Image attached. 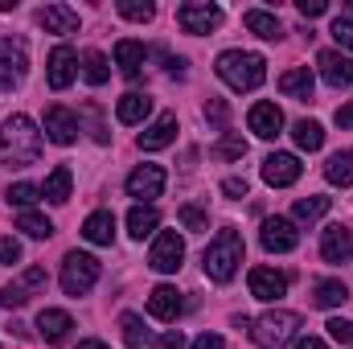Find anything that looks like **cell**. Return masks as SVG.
Listing matches in <instances>:
<instances>
[{"instance_id": "cell-1", "label": "cell", "mask_w": 353, "mask_h": 349, "mask_svg": "<svg viewBox=\"0 0 353 349\" xmlns=\"http://www.w3.org/2000/svg\"><path fill=\"white\" fill-rule=\"evenodd\" d=\"M41 157V132L29 115H8L0 128V165L4 169H29Z\"/></svg>"}, {"instance_id": "cell-2", "label": "cell", "mask_w": 353, "mask_h": 349, "mask_svg": "<svg viewBox=\"0 0 353 349\" xmlns=\"http://www.w3.org/2000/svg\"><path fill=\"white\" fill-rule=\"evenodd\" d=\"M239 263H243V235H239L234 226H226V230H218V239L205 247L201 267H205V275H210L214 283H230L234 271H239Z\"/></svg>"}, {"instance_id": "cell-3", "label": "cell", "mask_w": 353, "mask_h": 349, "mask_svg": "<svg viewBox=\"0 0 353 349\" xmlns=\"http://www.w3.org/2000/svg\"><path fill=\"white\" fill-rule=\"evenodd\" d=\"M218 79H222L226 87H234V90L263 87L267 58L263 54H247V50H226V54L218 58Z\"/></svg>"}, {"instance_id": "cell-4", "label": "cell", "mask_w": 353, "mask_h": 349, "mask_svg": "<svg viewBox=\"0 0 353 349\" xmlns=\"http://www.w3.org/2000/svg\"><path fill=\"white\" fill-rule=\"evenodd\" d=\"M247 329H251V341H255L259 349H283L292 337H296L300 317L288 312V308H275V312H263L259 321H251Z\"/></svg>"}, {"instance_id": "cell-5", "label": "cell", "mask_w": 353, "mask_h": 349, "mask_svg": "<svg viewBox=\"0 0 353 349\" xmlns=\"http://www.w3.org/2000/svg\"><path fill=\"white\" fill-rule=\"evenodd\" d=\"M99 259L87 255V251H70L66 259H62V292L66 296H87L90 288H94V279H99Z\"/></svg>"}, {"instance_id": "cell-6", "label": "cell", "mask_w": 353, "mask_h": 349, "mask_svg": "<svg viewBox=\"0 0 353 349\" xmlns=\"http://www.w3.org/2000/svg\"><path fill=\"white\" fill-rule=\"evenodd\" d=\"M176 25L185 29V33H210V29H218L222 25V8L218 4H210V0H189V4H181L176 8Z\"/></svg>"}, {"instance_id": "cell-7", "label": "cell", "mask_w": 353, "mask_h": 349, "mask_svg": "<svg viewBox=\"0 0 353 349\" xmlns=\"http://www.w3.org/2000/svg\"><path fill=\"white\" fill-rule=\"evenodd\" d=\"M181 259H185V243H181V235H176V230H161L157 243H152V251H148V267L161 271V275H169V271L181 267Z\"/></svg>"}, {"instance_id": "cell-8", "label": "cell", "mask_w": 353, "mask_h": 349, "mask_svg": "<svg viewBox=\"0 0 353 349\" xmlns=\"http://www.w3.org/2000/svg\"><path fill=\"white\" fill-rule=\"evenodd\" d=\"M46 288V267H25V275L21 279H12V283H4L0 288V304L4 308H21L33 292H41Z\"/></svg>"}, {"instance_id": "cell-9", "label": "cell", "mask_w": 353, "mask_h": 349, "mask_svg": "<svg viewBox=\"0 0 353 349\" xmlns=\"http://www.w3.org/2000/svg\"><path fill=\"white\" fill-rule=\"evenodd\" d=\"M259 239H263L267 251H275V255H288V251L300 247V230H296V222H288V218H267L263 230H259Z\"/></svg>"}, {"instance_id": "cell-10", "label": "cell", "mask_w": 353, "mask_h": 349, "mask_svg": "<svg viewBox=\"0 0 353 349\" xmlns=\"http://www.w3.org/2000/svg\"><path fill=\"white\" fill-rule=\"evenodd\" d=\"M46 136H50L54 144H74V140H79V115H74L70 107L54 103V107L46 111Z\"/></svg>"}, {"instance_id": "cell-11", "label": "cell", "mask_w": 353, "mask_h": 349, "mask_svg": "<svg viewBox=\"0 0 353 349\" xmlns=\"http://www.w3.org/2000/svg\"><path fill=\"white\" fill-rule=\"evenodd\" d=\"M304 173V165L292 157V152H271L263 161V181L267 185H275V189H283V185H296Z\"/></svg>"}, {"instance_id": "cell-12", "label": "cell", "mask_w": 353, "mask_h": 349, "mask_svg": "<svg viewBox=\"0 0 353 349\" xmlns=\"http://www.w3.org/2000/svg\"><path fill=\"white\" fill-rule=\"evenodd\" d=\"M165 181L169 177H165L161 165H140V169H132V177H128V193L140 197V201H148V197H161Z\"/></svg>"}, {"instance_id": "cell-13", "label": "cell", "mask_w": 353, "mask_h": 349, "mask_svg": "<svg viewBox=\"0 0 353 349\" xmlns=\"http://www.w3.org/2000/svg\"><path fill=\"white\" fill-rule=\"evenodd\" d=\"M173 140H176V115L173 111L157 115V119L140 132V148H144V152H161V148H169Z\"/></svg>"}, {"instance_id": "cell-14", "label": "cell", "mask_w": 353, "mask_h": 349, "mask_svg": "<svg viewBox=\"0 0 353 349\" xmlns=\"http://www.w3.org/2000/svg\"><path fill=\"white\" fill-rule=\"evenodd\" d=\"M316 66H321V74H325L329 87H353V58L337 54V50H321Z\"/></svg>"}, {"instance_id": "cell-15", "label": "cell", "mask_w": 353, "mask_h": 349, "mask_svg": "<svg viewBox=\"0 0 353 349\" xmlns=\"http://www.w3.org/2000/svg\"><path fill=\"white\" fill-rule=\"evenodd\" d=\"M288 292V275L271 271V267H251V296L255 300H279Z\"/></svg>"}, {"instance_id": "cell-16", "label": "cell", "mask_w": 353, "mask_h": 349, "mask_svg": "<svg viewBox=\"0 0 353 349\" xmlns=\"http://www.w3.org/2000/svg\"><path fill=\"white\" fill-rule=\"evenodd\" d=\"M74 66H79L74 50H70V46H54V54H50V87L66 90L74 83Z\"/></svg>"}, {"instance_id": "cell-17", "label": "cell", "mask_w": 353, "mask_h": 349, "mask_svg": "<svg viewBox=\"0 0 353 349\" xmlns=\"http://www.w3.org/2000/svg\"><path fill=\"white\" fill-rule=\"evenodd\" d=\"M247 123H251V132H255V136L275 140V136H279V128H283V111H279L275 103H255V107H251V115H247Z\"/></svg>"}, {"instance_id": "cell-18", "label": "cell", "mask_w": 353, "mask_h": 349, "mask_svg": "<svg viewBox=\"0 0 353 349\" xmlns=\"http://www.w3.org/2000/svg\"><path fill=\"white\" fill-rule=\"evenodd\" d=\"M37 329H41V337H46L50 346H62V341L70 337L74 321H70V312H62V308H41V317H37Z\"/></svg>"}, {"instance_id": "cell-19", "label": "cell", "mask_w": 353, "mask_h": 349, "mask_svg": "<svg viewBox=\"0 0 353 349\" xmlns=\"http://www.w3.org/2000/svg\"><path fill=\"white\" fill-rule=\"evenodd\" d=\"M181 308H185V304H181V292L169 288V283H161V288L148 292V312H152L157 321H176Z\"/></svg>"}, {"instance_id": "cell-20", "label": "cell", "mask_w": 353, "mask_h": 349, "mask_svg": "<svg viewBox=\"0 0 353 349\" xmlns=\"http://www.w3.org/2000/svg\"><path fill=\"white\" fill-rule=\"evenodd\" d=\"M321 255H325V263H350L353 235L345 230V226H329L325 239H321Z\"/></svg>"}, {"instance_id": "cell-21", "label": "cell", "mask_w": 353, "mask_h": 349, "mask_svg": "<svg viewBox=\"0 0 353 349\" xmlns=\"http://www.w3.org/2000/svg\"><path fill=\"white\" fill-rule=\"evenodd\" d=\"M37 21H41L46 33H74V29H79V12H74L70 4H46V8L37 12Z\"/></svg>"}, {"instance_id": "cell-22", "label": "cell", "mask_w": 353, "mask_h": 349, "mask_svg": "<svg viewBox=\"0 0 353 349\" xmlns=\"http://www.w3.org/2000/svg\"><path fill=\"white\" fill-rule=\"evenodd\" d=\"M83 239L94 243V247H111L115 243V214L111 210H94L83 222Z\"/></svg>"}, {"instance_id": "cell-23", "label": "cell", "mask_w": 353, "mask_h": 349, "mask_svg": "<svg viewBox=\"0 0 353 349\" xmlns=\"http://www.w3.org/2000/svg\"><path fill=\"white\" fill-rule=\"evenodd\" d=\"M0 66L12 70L17 79L29 70V46H25V37H8V33H0Z\"/></svg>"}, {"instance_id": "cell-24", "label": "cell", "mask_w": 353, "mask_h": 349, "mask_svg": "<svg viewBox=\"0 0 353 349\" xmlns=\"http://www.w3.org/2000/svg\"><path fill=\"white\" fill-rule=\"evenodd\" d=\"M279 90H283L288 99L308 103V99H312V70H308V66H292V70H283V74H279Z\"/></svg>"}, {"instance_id": "cell-25", "label": "cell", "mask_w": 353, "mask_h": 349, "mask_svg": "<svg viewBox=\"0 0 353 349\" xmlns=\"http://www.w3.org/2000/svg\"><path fill=\"white\" fill-rule=\"evenodd\" d=\"M144 46L140 41H132V37H123L119 46H115V62H119V70H123V79H140V70H144Z\"/></svg>"}, {"instance_id": "cell-26", "label": "cell", "mask_w": 353, "mask_h": 349, "mask_svg": "<svg viewBox=\"0 0 353 349\" xmlns=\"http://www.w3.org/2000/svg\"><path fill=\"white\" fill-rule=\"evenodd\" d=\"M243 25H247L255 37H263V41H279V37H283L279 17H271V12H263V8H247V12H243Z\"/></svg>"}, {"instance_id": "cell-27", "label": "cell", "mask_w": 353, "mask_h": 349, "mask_svg": "<svg viewBox=\"0 0 353 349\" xmlns=\"http://www.w3.org/2000/svg\"><path fill=\"white\" fill-rule=\"evenodd\" d=\"M119 329H123V341H128V349H157L161 341L144 329V321L136 317V312H123L119 317Z\"/></svg>"}, {"instance_id": "cell-28", "label": "cell", "mask_w": 353, "mask_h": 349, "mask_svg": "<svg viewBox=\"0 0 353 349\" xmlns=\"http://www.w3.org/2000/svg\"><path fill=\"white\" fill-rule=\"evenodd\" d=\"M148 111H152V99H148V94H136V90H132V94H123V99H119V107H115L119 123H128V128H132V123H144V119H148Z\"/></svg>"}, {"instance_id": "cell-29", "label": "cell", "mask_w": 353, "mask_h": 349, "mask_svg": "<svg viewBox=\"0 0 353 349\" xmlns=\"http://www.w3.org/2000/svg\"><path fill=\"white\" fill-rule=\"evenodd\" d=\"M70 185H74V173H70L66 165H58L54 173L46 177L41 197H46V201H54V206H62V201H70Z\"/></svg>"}, {"instance_id": "cell-30", "label": "cell", "mask_w": 353, "mask_h": 349, "mask_svg": "<svg viewBox=\"0 0 353 349\" xmlns=\"http://www.w3.org/2000/svg\"><path fill=\"white\" fill-rule=\"evenodd\" d=\"M157 226H161V210H157V206H132V214H128L132 239H148Z\"/></svg>"}, {"instance_id": "cell-31", "label": "cell", "mask_w": 353, "mask_h": 349, "mask_svg": "<svg viewBox=\"0 0 353 349\" xmlns=\"http://www.w3.org/2000/svg\"><path fill=\"white\" fill-rule=\"evenodd\" d=\"M325 177H329V185H341V189H350V185H353V152H350V148L329 157Z\"/></svg>"}, {"instance_id": "cell-32", "label": "cell", "mask_w": 353, "mask_h": 349, "mask_svg": "<svg viewBox=\"0 0 353 349\" xmlns=\"http://www.w3.org/2000/svg\"><path fill=\"white\" fill-rule=\"evenodd\" d=\"M292 140H296L304 152H316V148L325 144V128H321L316 119H300V123H292Z\"/></svg>"}, {"instance_id": "cell-33", "label": "cell", "mask_w": 353, "mask_h": 349, "mask_svg": "<svg viewBox=\"0 0 353 349\" xmlns=\"http://www.w3.org/2000/svg\"><path fill=\"white\" fill-rule=\"evenodd\" d=\"M312 300H316L321 308H337V304L350 300V288H345L341 279H321V283L312 288Z\"/></svg>"}, {"instance_id": "cell-34", "label": "cell", "mask_w": 353, "mask_h": 349, "mask_svg": "<svg viewBox=\"0 0 353 349\" xmlns=\"http://www.w3.org/2000/svg\"><path fill=\"white\" fill-rule=\"evenodd\" d=\"M329 197H321V193H312V197H300L296 206H292V218L296 222H316V218H325L329 214Z\"/></svg>"}, {"instance_id": "cell-35", "label": "cell", "mask_w": 353, "mask_h": 349, "mask_svg": "<svg viewBox=\"0 0 353 349\" xmlns=\"http://www.w3.org/2000/svg\"><path fill=\"white\" fill-rule=\"evenodd\" d=\"M83 74H87L90 87H103V83H107L111 70H107V58H103L99 50H87V54H83Z\"/></svg>"}, {"instance_id": "cell-36", "label": "cell", "mask_w": 353, "mask_h": 349, "mask_svg": "<svg viewBox=\"0 0 353 349\" xmlns=\"http://www.w3.org/2000/svg\"><path fill=\"white\" fill-rule=\"evenodd\" d=\"M37 197H41V189H37V185H29V181H17V185H8V189H4V201H8V206H21V210H29Z\"/></svg>"}, {"instance_id": "cell-37", "label": "cell", "mask_w": 353, "mask_h": 349, "mask_svg": "<svg viewBox=\"0 0 353 349\" xmlns=\"http://www.w3.org/2000/svg\"><path fill=\"white\" fill-rule=\"evenodd\" d=\"M17 230H25L29 239H50V235H54L50 218H41V214H33V210H25V214L17 218Z\"/></svg>"}, {"instance_id": "cell-38", "label": "cell", "mask_w": 353, "mask_h": 349, "mask_svg": "<svg viewBox=\"0 0 353 349\" xmlns=\"http://www.w3.org/2000/svg\"><path fill=\"white\" fill-rule=\"evenodd\" d=\"M176 218H181V226H185V230H193V235H201V230L210 226L205 210H201V206H193V201H189V206H181V210H176Z\"/></svg>"}, {"instance_id": "cell-39", "label": "cell", "mask_w": 353, "mask_h": 349, "mask_svg": "<svg viewBox=\"0 0 353 349\" xmlns=\"http://www.w3.org/2000/svg\"><path fill=\"white\" fill-rule=\"evenodd\" d=\"M119 17H128V21H152L157 4H148V0H119Z\"/></svg>"}, {"instance_id": "cell-40", "label": "cell", "mask_w": 353, "mask_h": 349, "mask_svg": "<svg viewBox=\"0 0 353 349\" xmlns=\"http://www.w3.org/2000/svg\"><path fill=\"white\" fill-rule=\"evenodd\" d=\"M214 157H222V161H239V157H247V140H243V136H222V144L214 148Z\"/></svg>"}, {"instance_id": "cell-41", "label": "cell", "mask_w": 353, "mask_h": 349, "mask_svg": "<svg viewBox=\"0 0 353 349\" xmlns=\"http://www.w3.org/2000/svg\"><path fill=\"white\" fill-rule=\"evenodd\" d=\"M205 119H210L214 128H226V119H230V107H226V99H210V103H205Z\"/></svg>"}, {"instance_id": "cell-42", "label": "cell", "mask_w": 353, "mask_h": 349, "mask_svg": "<svg viewBox=\"0 0 353 349\" xmlns=\"http://www.w3.org/2000/svg\"><path fill=\"white\" fill-rule=\"evenodd\" d=\"M325 329H329V337H333V341H341V346H353V321H341V317H333Z\"/></svg>"}, {"instance_id": "cell-43", "label": "cell", "mask_w": 353, "mask_h": 349, "mask_svg": "<svg viewBox=\"0 0 353 349\" xmlns=\"http://www.w3.org/2000/svg\"><path fill=\"white\" fill-rule=\"evenodd\" d=\"M329 33H333V37H337V41H341L345 50H353V17H337Z\"/></svg>"}, {"instance_id": "cell-44", "label": "cell", "mask_w": 353, "mask_h": 349, "mask_svg": "<svg viewBox=\"0 0 353 349\" xmlns=\"http://www.w3.org/2000/svg\"><path fill=\"white\" fill-rule=\"evenodd\" d=\"M0 263H4V267L21 263V243H17V239H8V235L0 239Z\"/></svg>"}, {"instance_id": "cell-45", "label": "cell", "mask_w": 353, "mask_h": 349, "mask_svg": "<svg viewBox=\"0 0 353 349\" xmlns=\"http://www.w3.org/2000/svg\"><path fill=\"white\" fill-rule=\"evenodd\" d=\"M247 189H251L247 177H226V181H222V193H226V197H247Z\"/></svg>"}, {"instance_id": "cell-46", "label": "cell", "mask_w": 353, "mask_h": 349, "mask_svg": "<svg viewBox=\"0 0 353 349\" xmlns=\"http://www.w3.org/2000/svg\"><path fill=\"white\" fill-rule=\"evenodd\" d=\"M193 349H226V341H222L218 333H201V337L193 341Z\"/></svg>"}, {"instance_id": "cell-47", "label": "cell", "mask_w": 353, "mask_h": 349, "mask_svg": "<svg viewBox=\"0 0 353 349\" xmlns=\"http://www.w3.org/2000/svg\"><path fill=\"white\" fill-rule=\"evenodd\" d=\"M296 8H300V12H304V17H321V12H325V8H329V4H325V0H300V4H296Z\"/></svg>"}, {"instance_id": "cell-48", "label": "cell", "mask_w": 353, "mask_h": 349, "mask_svg": "<svg viewBox=\"0 0 353 349\" xmlns=\"http://www.w3.org/2000/svg\"><path fill=\"white\" fill-rule=\"evenodd\" d=\"M333 119H337V128H345V132H350V128H353V103L337 107V115H333Z\"/></svg>"}, {"instance_id": "cell-49", "label": "cell", "mask_w": 353, "mask_h": 349, "mask_svg": "<svg viewBox=\"0 0 353 349\" xmlns=\"http://www.w3.org/2000/svg\"><path fill=\"white\" fill-rule=\"evenodd\" d=\"M161 346H165V349H185V337H181V329L165 333V337H161Z\"/></svg>"}, {"instance_id": "cell-50", "label": "cell", "mask_w": 353, "mask_h": 349, "mask_svg": "<svg viewBox=\"0 0 353 349\" xmlns=\"http://www.w3.org/2000/svg\"><path fill=\"white\" fill-rule=\"evenodd\" d=\"M296 349H329V346H325L321 337H300V341H296Z\"/></svg>"}, {"instance_id": "cell-51", "label": "cell", "mask_w": 353, "mask_h": 349, "mask_svg": "<svg viewBox=\"0 0 353 349\" xmlns=\"http://www.w3.org/2000/svg\"><path fill=\"white\" fill-rule=\"evenodd\" d=\"M169 74H176V79L185 74V58H169Z\"/></svg>"}, {"instance_id": "cell-52", "label": "cell", "mask_w": 353, "mask_h": 349, "mask_svg": "<svg viewBox=\"0 0 353 349\" xmlns=\"http://www.w3.org/2000/svg\"><path fill=\"white\" fill-rule=\"evenodd\" d=\"M79 349H107L103 341H79Z\"/></svg>"}]
</instances>
